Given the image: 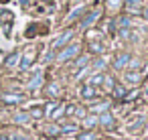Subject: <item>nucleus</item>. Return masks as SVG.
Segmentation results:
<instances>
[{
	"mask_svg": "<svg viewBox=\"0 0 148 140\" xmlns=\"http://www.w3.org/2000/svg\"><path fill=\"white\" fill-rule=\"evenodd\" d=\"M97 120H99V126H103L106 130H114V128H116V118H114L110 112L97 116Z\"/></svg>",
	"mask_w": 148,
	"mask_h": 140,
	"instance_id": "obj_6",
	"label": "nucleus"
},
{
	"mask_svg": "<svg viewBox=\"0 0 148 140\" xmlns=\"http://www.w3.org/2000/svg\"><path fill=\"white\" fill-rule=\"evenodd\" d=\"M140 67H142V61H140V59H134V57H132L126 69H130V71H140Z\"/></svg>",
	"mask_w": 148,
	"mask_h": 140,
	"instance_id": "obj_26",
	"label": "nucleus"
},
{
	"mask_svg": "<svg viewBox=\"0 0 148 140\" xmlns=\"http://www.w3.org/2000/svg\"><path fill=\"white\" fill-rule=\"evenodd\" d=\"M89 63H91L89 55H81V57H75L73 67H75V69H83V67H89Z\"/></svg>",
	"mask_w": 148,
	"mask_h": 140,
	"instance_id": "obj_17",
	"label": "nucleus"
},
{
	"mask_svg": "<svg viewBox=\"0 0 148 140\" xmlns=\"http://www.w3.org/2000/svg\"><path fill=\"white\" fill-rule=\"evenodd\" d=\"M81 97L83 100H95L97 97V91H95V87L93 85H89V83H85V85H81Z\"/></svg>",
	"mask_w": 148,
	"mask_h": 140,
	"instance_id": "obj_7",
	"label": "nucleus"
},
{
	"mask_svg": "<svg viewBox=\"0 0 148 140\" xmlns=\"http://www.w3.org/2000/svg\"><path fill=\"white\" fill-rule=\"evenodd\" d=\"M77 124H67V126H61V134H71V132H77Z\"/></svg>",
	"mask_w": 148,
	"mask_h": 140,
	"instance_id": "obj_29",
	"label": "nucleus"
},
{
	"mask_svg": "<svg viewBox=\"0 0 148 140\" xmlns=\"http://www.w3.org/2000/svg\"><path fill=\"white\" fill-rule=\"evenodd\" d=\"M144 71H148V65H146V67H144Z\"/></svg>",
	"mask_w": 148,
	"mask_h": 140,
	"instance_id": "obj_42",
	"label": "nucleus"
},
{
	"mask_svg": "<svg viewBox=\"0 0 148 140\" xmlns=\"http://www.w3.org/2000/svg\"><path fill=\"white\" fill-rule=\"evenodd\" d=\"M124 79H126L128 83H132V85H138V83L142 81V73H140V71H128V73L124 75Z\"/></svg>",
	"mask_w": 148,
	"mask_h": 140,
	"instance_id": "obj_11",
	"label": "nucleus"
},
{
	"mask_svg": "<svg viewBox=\"0 0 148 140\" xmlns=\"http://www.w3.org/2000/svg\"><path fill=\"white\" fill-rule=\"evenodd\" d=\"M103 85H106L108 89H114V87H116L118 83H116V79H114V77H110V75H106V81H103Z\"/></svg>",
	"mask_w": 148,
	"mask_h": 140,
	"instance_id": "obj_32",
	"label": "nucleus"
},
{
	"mask_svg": "<svg viewBox=\"0 0 148 140\" xmlns=\"http://www.w3.org/2000/svg\"><path fill=\"white\" fill-rule=\"evenodd\" d=\"M144 122H146V120H144V116H138L136 120H132V122H130L128 130H130V132H136V130H140V128H142V124H144Z\"/></svg>",
	"mask_w": 148,
	"mask_h": 140,
	"instance_id": "obj_21",
	"label": "nucleus"
},
{
	"mask_svg": "<svg viewBox=\"0 0 148 140\" xmlns=\"http://www.w3.org/2000/svg\"><path fill=\"white\" fill-rule=\"evenodd\" d=\"M61 93V87H59V83H49L47 85V95H51V97H57Z\"/></svg>",
	"mask_w": 148,
	"mask_h": 140,
	"instance_id": "obj_22",
	"label": "nucleus"
},
{
	"mask_svg": "<svg viewBox=\"0 0 148 140\" xmlns=\"http://www.w3.org/2000/svg\"><path fill=\"white\" fill-rule=\"evenodd\" d=\"M63 114H65V106H57V108H55V112L51 114V118H53V120H59Z\"/></svg>",
	"mask_w": 148,
	"mask_h": 140,
	"instance_id": "obj_30",
	"label": "nucleus"
},
{
	"mask_svg": "<svg viewBox=\"0 0 148 140\" xmlns=\"http://www.w3.org/2000/svg\"><path fill=\"white\" fill-rule=\"evenodd\" d=\"M130 59H132V55H130V53H126V51H122V53H118V55L114 57V61H112V67H114L116 71H120V69H126V67H128V63H130Z\"/></svg>",
	"mask_w": 148,
	"mask_h": 140,
	"instance_id": "obj_3",
	"label": "nucleus"
},
{
	"mask_svg": "<svg viewBox=\"0 0 148 140\" xmlns=\"http://www.w3.org/2000/svg\"><path fill=\"white\" fill-rule=\"evenodd\" d=\"M57 106H59V104H57V102H51V104H49V106H47V108H45V114H47V116H49V118H51V114H53V112H55V108H57Z\"/></svg>",
	"mask_w": 148,
	"mask_h": 140,
	"instance_id": "obj_34",
	"label": "nucleus"
},
{
	"mask_svg": "<svg viewBox=\"0 0 148 140\" xmlns=\"http://www.w3.org/2000/svg\"><path fill=\"white\" fill-rule=\"evenodd\" d=\"M124 4H126V8H128V12L130 14H134V12H142V0H124Z\"/></svg>",
	"mask_w": 148,
	"mask_h": 140,
	"instance_id": "obj_9",
	"label": "nucleus"
},
{
	"mask_svg": "<svg viewBox=\"0 0 148 140\" xmlns=\"http://www.w3.org/2000/svg\"><path fill=\"white\" fill-rule=\"evenodd\" d=\"M87 47H89V51H91L93 55H101V53L106 51V47H103V43H99V41H91V43H89Z\"/></svg>",
	"mask_w": 148,
	"mask_h": 140,
	"instance_id": "obj_19",
	"label": "nucleus"
},
{
	"mask_svg": "<svg viewBox=\"0 0 148 140\" xmlns=\"http://www.w3.org/2000/svg\"><path fill=\"white\" fill-rule=\"evenodd\" d=\"M110 108H112L110 102H97V104H91V106H89V114H93V116H101V114L110 112Z\"/></svg>",
	"mask_w": 148,
	"mask_h": 140,
	"instance_id": "obj_5",
	"label": "nucleus"
},
{
	"mask_svg": "<svg viewBox=\"0 0 148 140\" xmlns=\"http://www.w3.org/2000/svg\"><path fill=\"white\" fill-rule=\"evenodd\" d=\"M138 95H140V89H136V87H134V89H130V91L126 93V97H124L122 102H132V100H134V97H138Z\"/></svg>",
	"mask_w": 148,
	"mask_h": 140,
	"instance_id": "obj_28",
	"label": "nucleus"
},
{
	"mask_svg": "<svg viewBox=\"0 0 148 140\" xmlns=\"http://www.w3.org/2000/svg\"><path fill=\"white\" fill-rule=\"evenodd\" d=\"M79 51H81V45H79V43H69L67 47H63V49L57 53V61H59V63L71 61V59H75V57L79 55Z\"/></svg>",
	"mask_w": 148,
	"mask_h": 140,
	"instance_id": "obj_1",
	"label": "nucleus"
},
{
	"mask_svg": "<svg viewBox=\"0 0 148 140\" xmlns=\"http://www.w3.org/2000/svg\"><path fill=\"white\" fill-rule=\"evenodd\" d=\"M77 140H97V134L91 132V130H85V132H79L77 134Z\"/></svg>",
	"mask_w": 148,
	"mask_h": 140,
	"instance_id": "obj_24",
	"label": "nucleus"
},
{
	"mask_svg": "<svg viewBox=\"0 0 148 140\" xmlns=\"http://www.w3.org/2000/svg\"><path fill=\"white\" fill-rule=\"evenodd\" d=\"M23 100H25V95H21V93H4L2 95L4 104H21Z\"/></svg>",
	"mask_w": 148,
	"mask_h": 140,
	"instance_id": "obj_14",
	"label": "nucleus"
},
{
	"mask_svg": "<svg viewBox=\"0 0 148 140\" xmlns=\"http://www.w3.org/2000/svg\"><path fill=\"white\" fill-rule=\"evenodd\" d=\"M45 132H47L49 136H57V134H61V126L51 124V126H47V128H45Z\"/></svg>",
	"mask_w": 148,
	"mask_h": 140,
	"instance_id": "obj_27",
	"label": "nucleus"
},
{
	"mask_svg": "<svg viewBox=\"0 0 148 140\" xmlns=\"http://www.w3.org/2000/svg\"><path fill=\"white\" fill-rule=\"evenodd\" d=\"M73 29H67V31H63L55 41H53V49H63V47H67L69 43H71V39H73Z\"/></svg>",
	"mask_w": 148,
	"mask_h": 140,
	"instance_id": "obj_2",
	"label": "nucleus"
},
{
	"mask_svg": "<svg viewBox=\"0 0 148 140\" xmlns=\"http://www.w3.org/2000/svg\"><path fill=\"white\" fill-rule=\"evenodd\" d=\"M116 27H118V31H122V29H132V19L128 16V14H122V16H118L116 19V23H114Z\"/></svg>",
	"mask_w": 148,
	"mask_h": 140,
	"instance_id": "obj_8",
	"label": "nucleus"
},
{
	"mask_svg": "<svg viewBox=\"0 0 148 140\" xmlns=\"http://www.w3.org/2000/svg\"><path fill=\"white\" fill-rule=\"evenodd\" d=\"M33 61H35V51L31 49V51L25 53V57H23V61H21V69H29V67L33 65Z\"/></svg>",
	"mask_w": 148,
	"mask_h": 140,
	"instance_id": "obj_12",
	"label": "nucleus"
},
{
	"mask_svg": "<svg viewBox=\"0 0 148 140\" xmlns=\"http://www.w3.org/2000/svg\"><path fill=\"white\" fill-rule=\"evenodd\" d=\"M103 81H106V73H93L87 83L93 85V87H97V85H103Z\"/></svg>",
	"mask_w": 148,
	"mask_h": 140,
	"instance_id": "obj_18",
	"label": "nucleus"
},
{
	"mask_svg": "<svg viewBox=\"0 0 148 140\" xmlns=\"http://www.w3.org/2000/svg\"><path fill=\"white\" fill-rule=\"evenodd\" d=\"M29 114H31V118H43V116H45V110H41V108H33Z\"/></svg>",
	"mask_w": 148,
	"mask_h": 140,
	"instance_id": "obj_33",
	"label": "nucleus"
},
{
	"mask_svg": "<svg viewBox=\"0 0 148 140\" xmlns=\"http://www.w3.org/2000/svg\"><path fill=\"white\" fill-rule=\"evenodd\" d=\"M126 93H128V89H126L124 85H116V87L112 89V95H114L116 100H124V97H126Z\"/></svg>",
	"mask_w": 148,
	"mask_h": 140,
	"instance_id": "obj_20",
	"label": "nucleus"
},
{
	"mask_svg": "<svg viewBox=\"0 0 148 140\" xmlns=\"http://www.w3.org/2000/svg\"><path fill=\"white\" fill-rule=\"evenodd\" d=\"M31 120V114L29 112H18V114H14V122L16 124H27Z\"/></svg>",
	"mask_w": 148,
	"mask_h": 140,
	"instance_id": "obj_23",
	"label": "nucleus"
},
{
	"mask_svg": "<svg viewBox=\"0 0 148 140\" xmlns=\"http://www.w3.org/2000/svg\"><path fill=\"white\" fill-rule=\"evenodd\" d=\"M12 140H29V138H27V136H14Z\"/></svg>",
	"mask_w": 148,
	"mask_h": 140,
	"instance_id": "obj_39",
	"label": "nucleus"
},
{
	"mask_svg": "<svg viewBox=\"0 0 148 140\" xmlns=\"http://www.w3.org/2000/svg\"><path fill=\"white\" fill-rule=\"evenodd\" d=\"M41 85H43V71H37V73L33 75V79L29 81V89L35 91V89H39Z\"/></svg>",
	"mask_w": 148,
	"mask_h": 140,
	"instance_id": "obj_10",
	"label": "nucleus"
},
{
	"mask_svg": "<svg viewBox=\"0 0 148 140\" xmlns=\"http://www.w3.org/2000/svg\"><path fill=\"white\" fill-rule=\"evenodd\" d=\"M45 2H49V4H51V2H53V0H45Z\"/></svg>",
	"mask_w": 148,
	"mask_h": 140,
	"instance_id": "obj_41",
	"label": "nucleus"
},
{
	"mask_svg": "<svg viewBox=\"0 0 148 140\" xmlns=\"http://www.w3.org/2000/svg\"><path fill=\"white\" fill-rule=\"evenodd\" d=\"M97 124H99V120H97V116H93V114H89V116L83 118V128H85V130H93Z\"/></svg>",
	"mask_w": 148,
	"mask_h": 140,
	"instance_id": "obj_15",
	"label": "nucleus"
},
{
	"mask_svg": "<svg viewBox=\"0 0 148 140\" xmlns=\"http://www.w3.org/2000/svg\"><path fill=\"white\" fill-rule=\"evenodd\" d=\"M99 16H101V12H99V10H89V12H87V14H85V16L81 19L79 27H81V29H91V27L95 25V21H97Z\"/></svg>",
	"mask_w": 148,
	"mask_h": 140,
	"instance_id": "obj_4",
	"label": "nucleus"
},
{
	"mask_svg": "<svg viewBox=\"0 0 148 140\" xmlns=\"http://www.w3.org/2000/svg\"><path fill=\"white\" fill-rule=\"evenodd\" d=\"M18 59H21V53H10L8 59L4 61V65H6V67H14V65L18 63Z\"/></svg>",
	"mask_w": 148,
	"mask_h": 140,
	"instance_id": "obj_25",
	"label": "nucleus"
},
{
	"mask_svg": "<svg viewBox=\"0 0 148 140\" xmlns=\"http://www.w3.org/2000/svg\"><path fill=\"white\" fill-rule=\"evenodd\" d=\"M0 140H10V138L8 136H0Z\"/></svg>",
	"mask_w": 148,
	"mask_h": 140,
	"instance_id": "obj_40",
	"label": "nucleus"
},
{
	"mask_svg": "<svg viewBox=\"0 0 148 140\" xmlns=\"http://www.w3.org/2000/svg\"><path fill=\"white\" fill-rule=\"evenodd\" d=\"M103 4H106V8H108V10L118 12V10L124 6V0H103Z\"/></svg>",
	"mask_w": 148,
	"mask_h": 140,
	"instance_id": "obj_16",
	"label": "nucleus"
},
{
	"mask_svg": "<svg viewBox=\"0 0 148 140\" xmlns=\"http://www.w3.org/2000/svg\"><path fill=\"white\" fill-rule=\"evenodd\" d=\"M83 12H85V8H83V6H79V8H75V12H71V14L67 16V21H73V19H77V16H81Z\"/></svg>",
	"mask_w": 148,
	"mask_h": 140,
	"instance_id": "obj_31",
	"label": "nucleus"
},
{
	"mask_svg": "<svg viewBox=\"0 0 148 140\" xmlns=\"http://www.w3.org/2000/svg\"><path fill=\"white\" fill-rule=\"evenodd\" d=\"M89 69L95 71V73H103V69H106V59H103V57H97L93 63H89Z\"/></svg>",
	"mask_w": 148,
	"mask_h": 140,
	"instance_id": "obj_13",
	"label": "nucleus"
},
{
	"mask_svg": "<svg viewBox=\"0 0 148 140\" xmlns=\"http://www.w3.org/2000/svg\"><path fill=\"white\" fill-rule=\"evenodd\" d=\"M140 14H142V19L148 23V6H146V8H142V12H140Z\"/></svg>",
	"mask_w": 148,
	"mask_h": 140,
	"instance_id": "obj_38",
	"label": "nucleus"
},
{
	"mask_svg": "<svg viewBox=\"0 0 148 140\" xmlns=\"http://www.w3.org/2000/svg\"><path fill=\"white\" fill-rule=\"evenodd\" d=\"M75 116H77V118H81V120H83V118H85V116H87V112H85V110H83V108H75Z\"/></svg>",
	"mask_w": 148,
	"mask_h": 140,
	"instance_id": "obj_35",
	"label": "nucleus"
},
{
	"mask_svg": "<svg viewBox=\"0 0 148 140\" xmlns=\"http://www.w3.org/2000/svg\"><path fill=\"white\" fill-rule=\"evenodd\" d=\"M140 91H142V97H144V100H148V79L144 81V87H142Z\"/></svg>",
	"mask_w": 148,
	"mask_h": 140,
	"instance_id": "obj_37",
	"label": "nucleus"
},
{
	"mask_svg": "<svg viewBox=\"0 0 148 140\" xmlns=\"http://www.w3.org/2000/svg\"><path fill=\"white\" fill-rule=\"evenodd\" d=\"M75 108H77V106H73V104H71V106H65V114H67V116H73V114H75Z\"/></svg>",
	"mask_w": 148,
	"mask_h": 140,
	"instance_id": "obj_36",
	"label": "nucleus"
}]
</instances>
